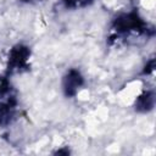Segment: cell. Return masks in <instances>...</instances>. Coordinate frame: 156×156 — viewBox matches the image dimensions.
<instances>
[{"mask_svg": "<svg viewBox=\"0 0 156 156\" xmlns=\"http://www.w3.org/2000/svg\"><path fill=\"white\" fill-rule=\"evenodd\" d=\"M29 56H30L29 48L21 44L13 46L9 54V63H7L9 72L11 73V72H20L22 69H27Z\"/></svg>", "mask_w": 156, "mask_h": 156, "instance_id": "2", "label": "cell"}, {"mask_svg": "<svg viewBox=\"0 0 156 156\" xmlns=\"http://www.w3.org/2000/svg\"><path fill=\"white\" fill-rule=\"evenodd\" d=\"M84 84V79L83 76L80 74V72L78 69H69L66 76L63 77V82H62V88H63V93L66 96L71 98L74 96L78 90L82 88V85Z\"/></svg>", "mask_w": 156, "mask_h": 156, "instance_id": "3", "label": "cell"}, {"mask_svg": "<svg viewBox=\"0 0 156 156\" xmlns=\"http://www.w3.org/2000/svg\"><path fill=\"white\" fill-rule=\"evenodd\" d=\"M145 28L146 24L136 11L122 13L113 20V29L121 34H129L133 32L143 33L145 32Z\"/></svg>", "mask_w": 156, "mask_h": 156, "instance_id": "1", "label": "cell"}, {"mask_svg": "<svg viewBox=\"0 0 156 156\" xmlns=\"http://www.w3.org/2000/svg\"><path fill=\"white\" fill-rule=\"evenodd\" d=\"M15 106L16 100L12 95H7L5 100L0 101V126H7L11 123L15 116Z\"/></svg>", "mask_w": 156, "mask_h": 156, "instance_id": "4", "label": "cell"}, {"mask_svg": "<svg viewBox=\"0 0 156 156\" xmlns=\"http://www.w3.org/2000/svg\"><path fill=\"white\" fill-rule=\"evenodd\" d=\"M154 65H155V61L154 60H151L146 66H145V69H144V73H151L152 71H154Z\"/></svg>", "mask_w": 156, "mask_h": 156, "instance_id": "7", "label": "cell"}, {"mask_svg": "<svg viewBox=\"0 0 156 156\" xmlns=\"http://www.w3.org/2000/svg\"><path fill=\"white\" fill-rule=\"evenodd\" d=\"M155 105V94L154 91H144L135 100V110L139 112H149L154 108Z\"/></svg>", "mask_w": 156, "mask_h": 156, "instance_id": "5", "label": "cell"}, {"mask_svg": "<svg viewBox=\"0 0 156 156\" xmlns=\"http://www.w3.org/2000/svg\"><path fill=\"white\" fill-rule=\"evenodd\" d=\"M94 0H62L63 5L67 9H80V7H85L89 6L90 4H93Z\"/></svg>", "mask_w": 156, "mask_h": 156, "instance_id": "6", "label": "cell"}]
</instances>
